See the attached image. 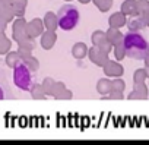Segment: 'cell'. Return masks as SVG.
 Segmentation results:
<instances>
[{"instance_id":"cb8c5ba5","label":"cell","mask_w":149,"mask_h":145,"mask_svg":"<svg viewBox=\"0 0 149 145\" xmlns=\"http://www.w3.org/2000/svg\"><path fill=\"white\" fill-rule=\"evenodd\" d=\"M105 38V32H102V31H95V32H92V35H91V40H92V44L94 46H98L102 40Z\"/></svg>"},{"instance_id":"ac0fdd59","label":"cell","mask_w":149,"mask_h":145,"mask_svg":"<svg viewBox=\"0 0 149 145\" xmlns=\"http://www.w3.org/2000/svg\"><path fill=\"white\" fill-rule=\"evenodd\" d=\"M12 47V41L6 37L5 32H0V54H6Z\"/></svg>"},{"instance_id":"1f68e13d","label":"cell","mask_w":149,"mask_h":145,"mask_svg":"<svg viewBox=\"0 0 149 145\" xmlns=\"http://www.w3.org/2000/svg\"><path fill=\"white\" fill-rule=\"evenodd\" d=\"M5 98V94H3V90H2V87H0V100H3Z\"/></svg>"},{"instance_id":"d6a6232c","label":"cell","mask_w":149,"mask_h":145,"mask_svg":"<svg viewBox=\"0 0 149 145\" xmlns=\"http://www.w3.org/2000/svg\"><path fill=\"white\" fill-rule=\"evenodd\" d=\"M64 2H67V3H69V2H72V0H64Z\"/></svg>"},{"instance_id":"484cf974","label":"cell","mask_w":149,"mask_h":145,"mask_svg":"<svg viewBox=\"0 0 149 145\" xmlns=\"http://www.w3.org/2000/svg\"><path fill=\"white\" fill-rule=\"evenodd\" d=\"M133 6H134L133 0H129V2H126V3L121 6L123 13H133Z\"/></svg>"},{"instance_id":"30bf717a","label":"cell","mask_w":149,"mask_h":145,"mask_svg":"<svg viewBox=\"0 0 149 145\" xmlns=\"http://www.w3.org/2000/svg\"><path fill=\"white\" fill-rule=\"evenodd\" d=\"M42 24H44V29H48V31H56L57 27H58V22H57V15L54 12H47L42 18Z\"/></svg>"},{"instance_id":"ba28073f","label":"cell","mask_w":149,"mask_h":145,"mask_svg":"<svg viewBox=\"0 0 149 145\" xmlns=\"http://www.w3.org/2000/svg\"><path fill=\"white\" fill-rule=\"evenodd\" d=\"M34 48H35V38L26 37L25 40H22V41L18 43V53H19L21 59H24V57L32 54Z\"/></svg>"},{"instance_id":"4dcf8cb0","label":"cell","mask_w":149,"mask_h":145,"mask_svg":"<svg viewBox=\"0 0 149 145\" xmlns=\"http://www.w3.org/2000/svg\"><path fill=\"white\" fill-rule=\"evenodd\" d=\"M78 2H79V3H82V5H86V3H89V2H91V0H78Z\"/></svg>"},{"instance_id":"9a60e30c","label":"cell","mask_w":149,"mask_h":145,"mask_svg":"<svg viewBox=\"0 0 149 145\" xmlns=\"http://www.w3.org/2000/svg\"><path fill=\"white\" fill-rule=\"evenodd\" d=\"M113 90V85H111V81L108 79H100L98 84H97V91L101 94V95H105V94H110Z\"/></svg>"},{"instance_id":"6da1fadb","label":"cell","mask_w":149,"mask_h":145,"mask_svg":"<svg viewBox=\"0 0 149 145\" xmlns=\"http://www.w3.org/2000/svg\"><path fill=\"white\" fill-rule=\"evenodd\" d=\"M123 47H124V53L127 57L130 59H134V60H142L148 56L149 53V44L146 41V38L136 32V31H130L127 32L123 40Z\"/></svg>"},{"instance_id":"5b68a950","label":"cell","mask_w":149,"mask_h":145,"mask_svg":"<svg viewBox=\"0 0 149 145\" xmlns=\"http://www.w3.org/2000/svg\"><path fill=\"white\" fill-rule=\"evenodd\" d=\"M51 97H54L56 100H70L73 97V92L66 88L64 82L56 81L54 87H53V91H51Z\"/></svg>"},{"instance_id":"e0dca14e","label":"cell","mask_w":149,"mask_h":145,"mask_svg":"<svg viewBox=\"0 0 149 145\" xmlns=\"http://www.w3.org/2000/svg\"><path fill=\"white\" fill-rule=\"evenodd\" d=\"M29 92H31V97H32L34 100H44V98L47 97L45 92H44V90H42V85H41V84H35V82H34V85L31 87Z\"/></svg>"},{"instance_id":"7a4b0ae2","label":"cell","mask_w":149,"mask_h":145,"mask_svg":"<svg viewBox=\"0 0 149 145\" xmlns=\"http://www.w3.org/2000/svg\"><path fill=\"white\" fill-rule=\"evenodd\" d=\"M81 19V13L78 11L76 6L70 5V2L64 6L60 8V11L57 12V22H58V28H61L63 31H72L78 27Z\"/></svg>"},{"instance_id":"2e32d148","label":"cell","mask_w":149,"mask_h":145,"mask_svg":"<svg viewBox=\"0 0 149 145\" xmlns=\"http://www.w3.org/2000/svg\"><path fill=\"white\" fill-rule=\"evenodd\" d=\"M105 38L111 43V46H116L117 43H120L121 40H123V37H121V34L116 29V28H110L107 32H105Z\"/></svg>"},{"instance_id":"8fae6325","label":"cell","mask_w":149,"mask_h":145,"mask_svg":"<svg viewBox=\"0 0 149 145\" xmlns=\"http://www.w3.org/2000/svg\"><path fill=\"white\" fill-rule=\"evenodd\" d=\"M72 56L78 60H82L84 57L88 56V47L85 43H76L72 47Z\"/></svg>"},{"instance_id":"5bb4252c","label":"cell","mask_w":149,"mask_h":145,"mask_svg":"<svg viewBox=\"0 0 149 145\" xmlns=\"http://www.w3.org/2000/svg\"><path fill=\"white\" fill-rule=\"evenodd\" d=\"M5 56H6V64H8L9 67H12V69H13V67H15L21 60H22V59H21V56H19V53H18V50H16V51L9 50Z\"/></svg>"},{"instance_id":"3957f363","label":"cell","mask_w":149,"mask_h":145,"mask_svg":"<svg viewBox=\"0 0 149 145\" xmlns=\"http://www.w3.org/2000/svg\"><path fill=\"white\" fill-rule=\"evenodd\" d=\"M34 72L21 60L15 67H13V84L22 90V91H29L31 87L34 85V78H32Z\"/></svg>"},{"instance_id":"8992f818","label":"cell","mask_w":149,"mask_h":145,"mask_svg":"<svg viewBox=\"0 0 149 145\" xmlns=\"http://www.w3.org/2000/svg\"><path fill=\"white\" fill-rule=\"evenodd\" d=\"M42 32H44V24H42V19H40V18H34L32 21L26 22V34H28V37H31V38H37V37H40Z\"/></svg>"},{"instance_id":"4316f807","label":"cell","mask_w":149,"mask_h":145,"mask_svg":"<svg viewBox=\"0 0 149 145\" xmlns=\"http://www.w3.org/2000/svg\"><path fill=\"white\" fill-rule=\"evenodd\" d=\"M98 47H100V48H101L102 51L108 53V51L111 50V43H110V41H108L107 38H104V40H102V41H101V43L98 44Z\"/></svg>"},{"instance_id":"d4e9b609","label":"cell","mask_w":149,"mask_h":145,"mask_svg":"<svg viewBox=\"0 0 149 145\" xmlns=\"http://www.w3.org/2000/svg\"><path fill=\"white\" fill-rule=\"evenodd\" d=\"M114 54H116V57H117L118 60H121V59H123V57L126 56V53H124V47H123V43H121V41L116 44V50H114Z\"/></svg>"},{"instance_id":"f546056e","label":"cell","mask_w":149,"mask_h":145,"mask_svg":"<svg viewBox=\"0 0 149 145\" xmlns=\"http://www.w3.org/2000/svg\"><path fill=\"white\" fill-rule=\"evenodd\" d=\"M12 3V0H0V11H2L3 8H6L8 5Z\"/></svg>"},{"instance_id":"ffe728a7","label":"cell","mask_w":149,"mask_h":145,"mask_svg":"<svg viewBox=\"0 0 149 145\" xmlns=\"http://www.w3.org/2000/svg\"><path fill=\"white\" fill-rule=\"evenodd\" d=\"M22 62L32 70V72H37L38 69H40V62H38V59L37 57H34L32 54H29V56H26V57H24L22 59Z\"/></svg>"},{"instance_id":"9c48e42d","label":"cell","mask_w":149,"mask_h":145,"mask_svg":"<svg viewBox=\"0 0 149 145\" xmlns=\"http://www.w3.org/2000/svg\"><path fill=\"white\" fill-rule=\"evenodd\" d=\"M40 37H41V47H42L44 50H51V48L54 47L56 41H57V34H56V31H48V29H45Z\"/></svg>"},{"instance_id":"d6986e66","label":"cell","mask_w":149,"mask_h":145,"mask_svg":"<svg viewBox=\"0 0 149 145\" xmlns=\"http://www.w3.org/2000/svg\"><path fill=\"white\" fill-rule=\"evenodd\" d=\"M0 16H2L8 24L9 22H12L16 16H15V12H13V8H12V3L10 5H8L6 8H3L2 11H0Z\"/></svg>"},{"instance_id":"83f0119b","label":"cell","mask_w":149,"mask_h":145,"mask_svg":"<svg viewBox=\"0 0 149 145\" xmlns=\"http://www.w3.org/2000/svg\"><path fill=\"white\" fill-rule=\"evenodd\" d=\"M111 85H113V90H116V91H121L123 90V82L120 81V79H117V81H114V82H111Z\"/></svg>"},{"instance_id":"44dd1931","label":"cell","mask_w":149,"mask_h":145,"mask_svg":"<svg viewBox=\"0 0 149 145\" xmlns=\"http://www.w3.org/2000/svg\"><path fill=\"white\" fill-rule=\"evenodd\" d=\"M124 16L121 13H116L110 18V27L111 28H118V27H123L124 25Z\"/></svg>"},{"instance_id":"603a6c76","label":"cell","mask_w":149,"mask_h":145,"mask_svg":"<svg viewBox=\"0 0 149 145\" xmlns=\"http://www.w3.org/2000/svg\"><path fill=\"white\" fill-rule=\"evenodd\" d=\"M92 2L95 3V6H97L101 12H107V11L111 8L113 0H92Z\"/></svg>"},{"instance_id":"7c38bea8","label":"cell","mask_w":149,"mask_h":145,"mask_svg":"<svg viewBox=\"0 0 149 145\" xmlns=\"http://www.w3.org/2000/svg\"><path fill=\"white\" fill-rule=\"evenodd\" d=\"M102 69H104V72L107 75H110V76H118V75H121L123 74V67L121 66H118V64H116V63H113V62H105L104 63V66H102Z\"/></svg>"},{"instance_id":"f1b7e54d","label":"cell","mask_w":149,"mask_h":145,"mask_svg":"<svg viewBox=\"0 0 149 145\" xmlns=\"http://www.w3.org/2000/svg\"><path fill=\"white\" fill-rule=\"evenodd\" d=\"M6 28H8V22H6L2 16H0V32H5Z\"/></svg>"},{"instance_id":"52a82bcc","label":"cell","mask_w":149,"mask_h":145,"mask_svg":"<svg viewBox=\"0 0 149 145\" xmlns=\"http://www.w3.org/2000/svg\"><path fill=\"white\" fill-rule=\"evenodd\" d=\"M88 56L92 63H95L97 66H101V67L107 62V53L102 51L98 46H92L91 48H88Z\"/></svg>"},{"instance_id":"277c9868","label":"cell","mask_w":149,"mask_h":145,"mask_svg":"<svg viewBox=\"0 0 149 145\" xmlns=\"http://www.w3.org/2000/svg\"><path fill=\"white\" fill-rule=\"evenodd\" d=\"M28 37L26 34V21L24 16H16L12 21V38L13 41L19 43Z\"/></svg>"},{"instance_id":"4fadbf2b","label":"cell","mask_w":149,"mask_h":145,"mask_svg":"<svg viewBox=\"0 0 149 145\" xmlns=\"http://www.w3.org/2000/svg\"><path fill=\"white\" fill-rule=\"evenodd\" d=\"M28 6V0H12V8L15 12V16H25Z\"/></svg>"},{"instance_id":"7402d4cb","label":"cell","mask_w":149,"mask_h":145,"mask_svg":"<svg viewBox=\"0 0 149 145\" xmlns=\"http://www.w3.org/2000/svg\"><path fill=\"white\" fill-rule=\"evenodd\" d=\"M54 79L53 78H50V76H47L44 81H42V90H44V92H45V95H51V91H53V87H54Z\"/></svg>"}]
</instances>
